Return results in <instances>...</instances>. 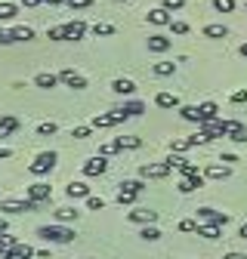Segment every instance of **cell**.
I'll return each mask as SVG.
<instances>
[{"label":"cell","instance_id":"obj_23","mask_svg":"<svg viewBox=\"0 0 247 259\" xmlns=\"http://www.w3.org/2000/svg\"><path fill=\"white\" fill-rule=\"evenodd\" d=\"M204 37L223 40V37H229V28H226V25H204Z\"/></svg>","mask_w":247,"mask_h":259},{"label":"cell","instance_id":"obj_8","mask_svg":"<svg viewBox=\"0 0 247 259\" xmlns=\"http://www.w3.org/2000/svg\"><path fill=\"white\" fill-rule=\"evenodd\" d=\"M198 219L201 222H213V225H223L229 222V213H220V210H213V207H198Z\"/></svg>","mask_w":247,"mask_h":259},{"label":"cell","instance_id":"obj_59","mask_svg":"<svg viewBox=\"0 0 247 259\" xmlns=\"http://www.w3.org/2000/svg\"><path fill=\"white\" fill-rule=\"evenodd\" d=\"M0 136H4V133H0Z\"/></svg>","mask_w":247,"mask_h":259},{"label":"cell","instance_id":"obj_1","mask_svg":"<svg viewBox=\"0 0 247 259\" xmlns=\"http://www.w3.org/2000/svg\"><path fill=\"white\" fill-rule=\"evenodd\" d=\"M37 238H44L50 244H71L74 241V229H68V225H40Z\"/></svg>","mask_w":247,"mask_h":259},{"label":"cell","instance_id":"obj_13","mask_svg":"<svg viewBox=\"0 0 247 259\" xmlns=\"http://www.w3.org/2000/svg\"><path fill=\"white\" fill-rule=\"evenodd\" d=\"M130 222L154 225V222H158V210H130Z\"/></svg>","mask_w":247,"mask_h":259},{"label":"cell","instance_id":"obj_54","mask_svg":"<svg viewBox=\"0 0 247 259\" xmlns=\"http://www.w3.org/2000/svg\"><path fill=\"white\" fill-rule=\"evenodd\" d=\"M0 235H7V219L0 216Z\"/></svg>","mask_w":247,"mask_h":259},{"label":"cell","instance_id":"obj_17","mask_svg":"<svg viewBox=\"0 0 247 259\" xmlns=\"http://www.w3.org/2000/svg\"><path fill=\"white\" fill-rule=\"evenodd\" d=\"M37 253H34V247H28V244H16L4 259H34Z\"/></svg>","mask_w":247,"mask_h":259},{"label":"cell","instance_id":"obj_57","mask_svg":"<svg viewBox=\"0 0 247 259\" xmlns=\"http://www.w3.org/2000/svg\"><path fill=\"white\" fill-rule=\"evenodd\" d=\"M238 53H241V56L247 59V44H241V50H238Z\"/></svg>","mask_w":247,"mask_h":259},{"label":"cell","instance_id":"obj_49","mask_svg":"<svg viewBox=\"0 0 247 259\" xmlns=\"http://www.w3.org/2000/svg\"><path fill=\"white\" fill-rule=\"evenodd\" d=\"M232 102H235V105L247 102V90H235V93H232Z\"/></svg>","mask_w":247,"mask_h":259},{"label":"cell","instance_id":"obj_39","mask_svg":"<svg viewBox=\"0 0 247 259\" xmlns=\"http://www.w3.org/2000/svg\"><path fill=\"white\" fill-rule=\"evenodd\" d=\"M47 37H50V40H65V25L50 28V31H47Z\"/></svg>","mask_w":247,"mask_h":259},{"label":"cell","instance_id":"obj_30","mask_svg":"<svg viewBox=\"0 0 247 259\" xmlns=\"http://www.w3.org/2000/svg\"><path fill=\"white\" fill-rule=\"evenodd\" d=\"M176 71V62H154V74L158 77H170Z\"/></svg>","mask_w":247,"mask_h":259},{"label":"cell","instance_id":"obj_48","mask_svg":"<svg viewBox=\"0 0 247 259\" xmlns=\"http://www.w3.org/2000/svg\"><path fill=\"white\" fill-rule=\"evenodd\" d=\"M170 28H173V34H189V25L185 22H170Z\"/></svg>","mask_w":247,"mask_h":259},{"label":"cell","instance_id":"obj_18","mask_svg":"<svg viewBox=\"0 0 247 259\" xmlns=\"http://www.w3.org/2000/svg\"><path fill=\"white\" fill-rule=\"evenodd\" d=\"M148 50L151 53H167L170 50V37H164V34H148Z\"/></svg>","mask_w":247,"mask_h":259},{"label":"cell","instance_id":"obj_7","mask_svg":"<svg viewBox=\"0 0 247 259\" xmlns=\"http://www.w3.org/2000/svg\"><path fill=\"white\" fill-rule=\"evenodd\" d=\"M53 198V185L47 182H34V185H28V201H34V204H44Z\"/></svg>","mask_w":247,"mask_h":259},{"label":"cell","instance_id":"obj_15","mask_svg":"<svg viewBox=\"0 0 247 259\" xmlns=\"http://www.w3.org/2000/svg\"><path fill=\"white\" fill-rule=\"evenodd\" d=\"M65 194L71 201H80V198H90V185L87 182H68V188H65Z\"/></svg>","mask_w":247,"mask_h":259},{"label":"cell","instance_id":"obj_11","mask_svg":"<svg viewBox=\"0 0 247 259\" xmlns=\"http://www.w3.org/2000/svg\"><path fill=\"white\" fill-rule=\"evenodd\" d=\"M226 139H232V142L244 145V142H247V126H244V123H238V120H229V130H226Z\"/></svg>","mask_w":247,"mask_h":259},{"label":"cell","instance_id":"obj_9","mask_svg":"<svg viewBox=\"0 0 247 259\" xmlns=\"http://www.w3.org/2000/svg\"><path fill=\"white\" fill-rule=\"evenodd\" d=\"M139 176L142 179H167L170 176V167L167 164H142L139 167Z\"/></svg>","mask_w":247,"mask_h":259},{"label":"cell","instance_id":"obj_44","mask_svg":"<svg viewBox=\"0 0 247 259\" xmlns=\"http://www.w3.org/2000/svg\"><path fill=\"white\" fill-rule=\"evenodd\" d=\"M87 207H90V210H102V207H105V201H102V198H96V194H90V198H87Z\"/></svg>","mask_w":247,"mask_h":259},{"label":"cell","instance_id":"obj_51","mask_svg":"<svg viewBox=\"0 0 247 259\" xmlns=\"http://www.w3.org/2000/svg\"><path fill=\"white\" fill-rule=\"evenodd\" d=\"M0 44H13V37H10V31H4V28H0Z\"/></svg>","mask_w":247,"mask_h":259},{"label":"cell","instance_id":"obj_4","mask_svg":"<svg viewBox=\"0 0 247 259\" xmlns=\"http://www.w3.org/2000/svg\"><path fill=\"white\" fill-rule=\"evenodd\" d=\"M59 83H65L71 90H87V77L80 71H74V68H62L59 71Z\"/></svg>","mask_w":247,"mask_h":259},{"label":"cell","instance_id":"obj_53","mask_svg":"<svg viewBox=\"0 0 247 259\" xmlns=\"http://www.w3.org/2000/svg\"><path fill=\"white\" fill-rule=\"evenodd\" d=\"M7 157H13V151L10 148H0V160H7Z\"/></svg>","mask_w":247,"mask_h":259},{"label":"cell","instance_id":"obj_46","mask_svg":"<svg viewBox=\"0 0 247 259\" xmlns=\"http://www.w3.org/2000/svg\"><path fill=\"white\" fill-rule=\"evenodd\" d=\"M117 151H120V148H117V142H108V145H102V148H99V154H102V157H108V154H117Z\"/></svg>","mask_w":247,"mask_h":259},{"label":"cell","instance_id":"obj_43","mask_svg":"<svg viewBox=\"0 0 247 259\" xmlns=\"http://www.w3.org/2000/svg\"><path fill=\"white\" fill-rule=\"evenodd\" d=\"M179 232H198V219H182L179 222Z\"/></svg>","mask_w":247,"mask_h":259},{"label":"cell","instance_id":"obj_45","mask_svg":"<svg viewBox=\"0 0 247 259\" xmlns=\"http://www.w3.org/2000/svg\"><path fill=\"white\" fill-rule=\"evenodd\" d=\"M90 130H93V126H74V130H71V136H74V139H87V136H90Z\"/></svg>","mask_w":247,"mask_h":259},{"label":"cell","instance_id":"obj_14","mask_svg":"<svg viewBox=\"0 0 247 259\" xmlns=\"http://www.w3.org/2000/svg\"><path fill=\"white\" fill-rule=\"evenodd\" d=\"M84 34H87V25H84L80 19H74V22L65 25V40H80Z\"/></svg>","mask_w":247,"mask_h":259},{"label":"cell","instance_id":"obj_52","mask_svg":"<svg viewBox=\"0 0 247 259\" xmlns=\"http://www.w3.org/2000/svg\"><path fill=\"white\" fill-rule=\"evenodd\" d=\"M223 259H247V253H226Z\"/></svg>","mask_w":247,"mask_h":259},{"label":"cell","instance_id":"obj_5","mask_svg":"<svg viewBox=\"0 0 247 259\" xmlns=\"http://www.w3.org/2000/svg\"><path fill=\"white\" fill-rule=\"evenodd\" d=\"M127 120V114H124L120 108L117 111H111V114H96L90 120V126H96V130H105V126H117V123H124Z\"/></svg>","mask_w":247,"mask_h":259},{"label":"cell","instance_id":"obj_42","mask_svg":"<svg viewBox=\"0 0 247 259\" xmlns=\"http://www.w3.org/2000/svg\"><path fill=\"white\" fill-rule=\"evenodd\" d=\"M161 7H164L167 13H173V10H182V7H185V0H161Z\"/></svg>","mask_w":247,"mask_h":259},{"label":"cell","instance_id":"obj_58","mask_svg":"<svg viewBox=\"0 0 247 259\" xmlns=\"http://www.w3.org/2000/svg\"><path fill=\"white\" fill-rule=\"evenodd\" d=\"M117 4H130V0H117Z\"/></svg>","mask_w":247,"mask_h":259},{"label":"cell","instance_id":"obj_37","mask_svg":"<svg viewBox=\"0 0 247 259\" xmlns=\"http://www.w3.org/2000/svg\"><path fill=\"white\" fill-rule=\"evenodd\" d=\"M16 19V7L13 4H0V22H10Z\"/></svg>","mask_w":247,"mask_h":259},{"label":"cell","instance_id":"obj_3","mask_svg":"<svg viewBox=\"0 0 247 259\" xmlns=\"http://www.w3.org/2000/svg\"><path fill=\"white\" fill-rule=\"evenodd\" d=\"M226 130H229V120H223V117H213V120H204L201 123V130L198 133L210 142V139H216V136H226Z\"/></svg>","mask_w":247,"mask_h":259},{"label":"cell","instance_id":"obj_55","mask_svg":"<svg viewBox=\"0 0 247 259\" xmlns=\"http://www.w3.org/2000/svg\"><path fill=\"white\" fill-rule=\"evenodd\" d=\"M238 238H244V241H247V222L241 225V232H238Z\"/></svg>","mask_w":247,"mask_h":259},{"label":"cell","instance_id":"obj_20","mask_svg":"<svg viewBox=\"0 0 247 259\" xmlns=\"http://www.w3.org/2000/svg\"><path fill=\"white\" fill-rule=\"evenodd\" d=\"M154 105L158 108H179V96L176 93H158L154 96Z\"/></svg>","mask_w":247,"mask_h":259},{"label":"cell","instance_id":"obj_28","mask_svg":"<svg viewBox=\"0 0 247 259\" xmlns=\"http://www.w3.org/2000/svg\"><path fill=\"white\" fill-rule=\"evenodd\" d=\"M136 198H139L136 191H130V188H124V185L117 188V204H120V207H130V204H136Z\"/></svg>","mask_w":247,"mask_h":259},{"label":"cell","instance_id":"obj_12","mask_svg":"<svg viewBox=\"0 0 247 259\" xmlns=\"http://www.w3.org/2000/svg\"><path fill=\"white\" fill-rule=\"evenodd\" d=\"M201 185H204V173H201V176H182L176 188H179V194H192V191H198Z\"/></svg>","mask_w":247,"mask_h":259},{"label":"cell","instance_id":"obj_16","mask_svg":"<svg viewBox=\"0 0 247 259\" xmlns=\"http://www.w3.org/2000/svg\"><path fill=\"white\" fill-rule=\"evenodd\" d=\"M229 173H232V167H226V164H210V167L204 170V176H207V179H216V182L229 179Z\"/></svg>","mask_w":247,"mask_h":259},{"label":"cell","instance_id":"obj_32","mask_svg":"<svg viewBox=\"0 0 247 259\" xmlns=\"http://www.w3.org/2000/svg\"><path fill=\"white\" fill-rule=\"evenodd\" d=\"M120 111H124V114H127V117H139V114L145 111V105L133 99V102H124V108H120Z\"/></svg>","mask_w":247,"mask_h":259},{"label":"cell","instance_id":"obj_19","mask_svg":"<svg viewBox=\"0 0 247 259\" xmlns=\"http://www.w3.org/2000/svg\"><path fill=\"white\" fill-rule=\"evenodd\" d=\"M111 90H114L117 96H133V93H136V83H133L130 77H117V80L111 83Z\"/></svg>","mask_w":247,"mask_h":259},{"label":"cell","instance_id":"obj_26","mask_svg":"<svg viewBox=\"0 0 247 259\" xmlns=\"http://www.w3.org/2000/svg\"><path fill=\"white\" fill-rule=\"evenodd\" d=\"M216 111H220V108H216V102H201V105H198V117H201V123H204V120H213ZM201 123H198V126H201Z\"/></svg>","mask_w":247,"mask_h":259},{"label":"cell","instance_id":"obj_25","mask_svg":"<svg viewBox=\"0 0 247 259\" xmlns=\"http://www.w3.org/2000/svg\"><path fill=\"white\" fill-rule=\"evenodd\" d=\"M34 83H37L40 90H53V87L59 83V74H53V71H40V74L34 77Z\"/></svg>","mask_w":247,"mask_h":259},{"label":"cell","instance_id":"obj_34","mask_svg":"<svg viewBox=\"0 0 247 259\" xmlns=\"http://www.w3.org/2000/svg\"><path fill=\"white\" fill-rule=\"evenodd\" d=\"M93 34H96V37H111V34H114V25H108V22H96V25H93Z\"/></svg>","mask_w":247,"mask_h":259},{"label":"cell","instance_id":"obj_38","mask_svg":"<svg viewBox=\"0 0 247 259\" xmlns=\"http://www.w3.org/2000/svg\"><path fill=\"white\" fill-rule=\"evenodd\" d=\"M213 10L216 13H232L235 10V0H213Z\"/></svg>","mask_w":247,"mask_h":259},{"label":"cell","instance_id":"obj_29","mask_svg":"<svg viewBox=\"0 0 247 259\" xmlns=\"http://www.w3.org/2000/svg\"><path fill=\"white\" fill-rule=\"evenodd\" d=\"M10 37H13V44H16V40H31V37H34V28L19 25V28H13V31H10Z\"/></svg>","mask_w":247,"mask_h":259},{"label":"cell","instance_id":"obj_24","mask_svg":"<svg viewBox=\"0 0 247 259\" xmlns=\"http://www.w3.org/2000/svg\"><path fill=\"white\" fill-rule=\"evenodd\" d=\"M77 216H80V210L77 207H59L56 210V219L65 225V222H77Z\"/></svg>","mask_w":247,"mask_h":259},{"label":"cell","instance_id":"obj_36","mask_svg":"<svg viewBox=\"0 0 247 259\" xmlns=\"http://www.w3.org/2000/svg\"><path fill=\"white\" fill-rule=\"evenodd\" d=\"M139 238H142V241H158V238H161V232L154 229V225H145V229L139 232Z\"/></svg>","mask_w":247,"mask_h":259},{"label":"cell","instance_id":"obj_56","mask_svg":"<svg viewBox=\"0 0 247 259\" xmlns=\"http://www.w3.org/2000/svg\"><path fill=\"white\" fill-rule=\"evenodd\" d=\"M22 4H25V7H37V4H40V0H22Z\"/></svg>","mask_w":247,"mask_h":259},{"label":"cell","instance_id":"obj_31","mask_svg":"<svg viewBox=\"0 0 247 259\" xmlns=\"http://www.w3.org/2000/svg\"><path fill=\"white\" fill-rule=\"evenodd\" d=\"M179 114H182V120L201 123V117H198V105H179Z\"/></svg>","mask_w":247,"mask_h":259},{"label":"cell","instance_id":"obj_10","mask_svg":"<svg viewBox=\"0 0 247 259\" xmlns=\"http://www.w3.org/2000/svg\"><path fill=\"white\" fill-rule=\"evenodd\" d=\"M105 170H108V157H102V154L90 157L87 164H84V176H102Z\"/></svg>","mask_w":247,"mask_h":259},{"label":"cell","instance_id":"obj_27","mask_svg":"<svg viewBox=\"0 0 247 259\" xmlns=\"http://www.w3.org/2000/svg\"><path fill=\"white\" fill-rule=\"evenodd\" d=\"M16 130H19V117H13V114H4V117H0V133H4V136L16 133Z\"/></svg>","mask_w":247,"mask_h":259},{"label":"cell","instance_id":"obj_2","mask_svg":"<svg viewBox=\"0 0 247 259\" xmlns=\"http://www.w3.org/2000/svg\"><path fill=\"white\" fill-rule=\"evenodd\" d=\"M53 167H56V151H40L28 164V170L34 173V176H47V173H53Z\"/></svg>","mask_w":247,"mask_h":259},{"label":"cell","instance_id":"obj_47","mask_svg":"<svg viewBox=\"0 0 247 259\" xmlns=\"http://www.w3.org/2000/svg\"><path fill=\"white\" fill-rule=\"evenodd\" d=\"M65 4H68L71 10H87V7L93 4V0H65Z\"/></svg>","mask_w":247,"mask_h":259},{"label":"cell","instance_id":"obj_41","mask_svg":"<svg viewBox=\"0 0 247 259\" xmlns=\"http://www.w3.org/2000/svg\"><path fill=\"white\" fill-rule=\"evenodd\" d=\"M120 185H124V188H130V191H136V194L145 188V182H142V179H127V182H120Z\"/></svg>","mask_w":247,"mask_h":259},{"label":"cell","instance_id":"obj_22","mask_svg":"<svg viewBox=\"0 0 247 259\" xmlns=\"http://www.w3.org/2000/svg\"><path fill=\"white\" fill-rule=\"evenodd\" d=\"M148 22H151V25H170L173 16H170L164 7H158V10H148Z\"/></svg>","mask_w":247,"mask_h":259},{"label":"cell","instance_id":"obj_21","mask_svg":"<svg viewBox=\"0 0 247 259\" xmlns=\"http://www.w3.org/2000/svg\"><path fill=\"white\" fill-rule=\"evenodd\" d=\"M198 235L207 238V241H216V238L223 235V229H220V225H213V222H198Z\"/></svg>","mask_w":247,"mask_h":259},{"label":"cell","instance_id":"obj_33","mask_svg":"<svg viewBox=\"0 0 247 259\" xmlns=\"http://www.w3.org/2000/svg\"><path fill=\"white\" fill-rule=\"evenodd\" d=\"M114 142H117V148H120V151H124V148H139V145H142V139H139V136H117Z\"/></svg>","mask_w":247,"mask_h":259},{"label":"cell","instance_id":"obj_6","mask_svg":"<svg viewBox=\"0 0 247 259\" xmlns=\"http://www.w3.org/2000/svg\"><path fill=\"white\" fill-rule=\"evenodd\" d=\"M0 210H4V213H13V216H16V213H31V210H37V204H34V201H28V198H25V201L7 198L4 204H0Z\"/></svg>","mask_w":247,"mask_h":259},{"label":"cell","instance_id":"obj_35","mask_svg":"<svg viewBox=\"0 0 247 259\" xmlns=\"http://www.w3.org/2000/svg\"><path fill=\"white\" fill-rule=\"evenodd\" d=\"M16 244H19V241H16L13 235H0V259H4V256H7V253L16 247Z\"/></svg>","mask_w":247,"mask_h":259},{"label":"cell","instance_id":"obj_40","mask_svg":"<svg viewBox=\"0 0 247 259\" xmlns=\"http://www.w3.org/2000/svg\"><path fill=\"white\" fill-rule=\"evenodd\" d=\"M56 130H59V126H56L53 120H47V123H40V126H37V136H53Z\"/></svg>","mask_w":247,"mask_h":259},{"label":"cell","instance_id":"obj_50","mask_svg":"<svg viewBox=\"0 0 247 259\" xmlns=\"http://www.w3.org/2000/svg\"><path fill=\"white\" fill-rule=\"evenodd\" d=\"M220 160H223V164H226V167H232V164H235V160H238V157H235V154H223Z\"/></svg>","mask_w":247,"mask_h":259}]
</instances>
